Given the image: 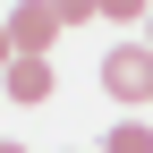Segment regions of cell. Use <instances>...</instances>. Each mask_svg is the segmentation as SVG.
<instances>
[{"label": "cell", "instance_id": "4", "mask_svg": "<svg viewBox=\"0 0 153 153\" xmlns=\"http://www.w3.org/2000/svg\"><path fill=\"white\" fill-rule=\"evenodd\" d=\"M102 153H153V119H119L102 136Z\"/></svg>", "mask_w": 153, "mask_h": 153}, {"label": "cell", "instance_id": "1", "mask_svg": "<svg viewBox=\"0 0 153 153\" xmlns=\"http://www.w3.org/2000/svg\"><path fill=\"white\" fill-rule=\"evenodd\" d=\"M102 94L128 102V119H136V111L153 102V51H145V43H111V51H102Z\"/></svg>", "mask_w": 153, "mask_h": 153}, {"label": "cell", "instance_id": "3", "mask_svg": "<svg viewBox=\"0 0 153 153\" xmlns=\"http://www.w3.org/2000/svg\"><path fill=\"white\" fill-rule=\"evenodd\" d=\"M51 85H60L51 60H9V76H0V94H9V102H51Z\"/></svg>", "mask_w": 153, "mask_h": 153}, {"label": "cell", "instance_id": "7", "mask_svg": "<svg viewBox=\"0 0 153 153\" xmlns=\"http://www.w3.org/2000/svg\"><path fill=\"white\" fill-rule=\"evenodd\" d=\"M9 60H17V43H9V17H0V76H9Z\"/></svg>", "mask_w": 153, "mask_h": 153}, {"label": "cell", "instance_id": "9", "mask_svg": "<svg viewBox=\"0 0 153 153\" xmlns=\"http://www.w3.org/2000/svg\"><path fill=\"white\" fill-rule=\"evenodd\" d=\"M0 153H34V145H0Z\"/></svg>", "mask_w": 153, "mask_h": 153}, {"label": "cell", "instance_id": "5", "mask_svg": "<svg viewBox=\"0 0 153 153\" xmlns=\"http://www.w3.org/2000/svg\"><path fill=\"white\" fill-rule=\"evenodd\" d=\"M51 17L60 26H85V17H102V0H51Z\"/></svg>", "mask_w": 153, "mask_h": 153}, {"label": "cell", "instance_id": "8", "mask_svg": "<svg viewBox=\"0 0 153 153\" xmlns=\"http://www.w3.org/2000/svg\"><path fill=\"white\" fill-rule=\"evenodd\" d=\"M145 51H153V17H145Z\"/></svg>", "mask_w": 153, "mask_h": 153}, {"label": "cell", "instance_id": "2", "mask_svg": "<svg viewBox=\"0 0 153 153\" xmlns=\"http://www.w3.org/2000/svg\"><path fill=\"white\" fill-rule=\"evenodd\" d=\"M9 43H17V60H43V51L60 43V17H51V0H17V17H9Z\"/></svg>", "mask_w": 153, "mask_h": 153}, {"label": "cell", "instance_id": "10", "mask_svg": "<svg viewBox=\"0 0 153 153\" xmlns=\"http://www.w3.org/2000/svg\"><path fill=\"white\" fill-rule=\"evenodd\" d=\"M60 153H76V145H60Z\"/></svg>", "mask_w": 153, "mask_h": 153}, {"label": "cell", "instance_id": "6", "mask_svg": "<svg viewBox=\"0 0 153 153\" xmlns=\"http://www.w3.org/2000/svg\"><path fill=\"white\" fill-rule=\"evenodd\" d=\"M102 17L111 26H136V17H153V0H102Z\"/></svg>", "mask_w": 153, "mask_h": 153}]
</instances>
